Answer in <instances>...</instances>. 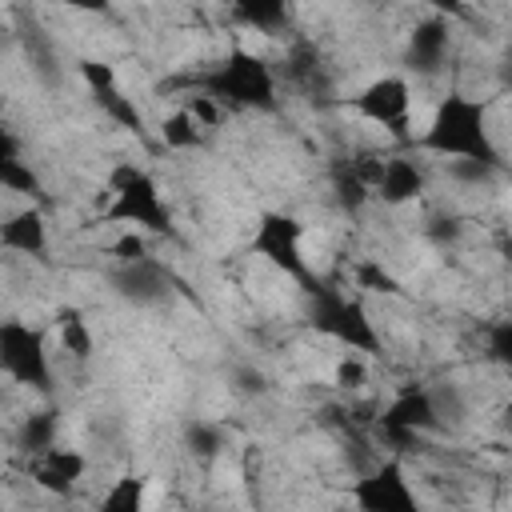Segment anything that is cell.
I'll list each match as a JSON object with an SVG mask.
<instances>
[{
    "mask_svg": "<svg viewBox=\"0 0 512 512\" xmlns=\"http://www.w3.org/2000/svg\"><path fill=\"white\" fill-rule=\"evenodd\" d=\"M416 144L424 152H436L448 160H480L488 168H500V152L488 132V104L468 92L440 96V104Z\"/></svg>",
    "mask_w": 512,
    "mask_h": 512,
    "instance_id": "6da1fadb",
    "label": "cell"
},
{
    "mask_svg": "<svg viewBox=\"0 0 512 512\" xmlns=\"http://www.w3.org/2000/svg\"><path fill=\"white\" fill-rule=\"evenodd\" d=\"M192 88L216 96L224 108H256V112H276L280 108L276 76H272L268 60H260L248 48H232L216 68L196 72Z\"/></svg>",
    "mask_w": 512,
    "mask_h": 512,
    "instance_id": "7a4b0ae2",
    "label": "cell"
},
{
    "mask_svg": "<svg viewBox=\"0 0 512 512\" xmlns=\"http://www.w3.org/2000/svg\"><path fill=\"white\" fill-rule=\"evenodd\" d=\"M108 192H112V204L104 208V220L112 224H136L144 232H156V236H176L172 228V212L152 180V172L136 168V164H120L112 176H108Z\"/></svg>",
    "mask_w": 512,
    "mask_h": 512,
    "instance_id": "3957f363",
    "label": "cell"
},
{
    "mask_svg": "<svg viewBox=\"0 0 512 512\" xmlns=\"http://www.w3.org/2000/svg\"><path fill=\"white\" fill-rule=\"evenodd\" d=\"M308 320H312L316 332L332 336L348 352H380V336H376L364 304L344 296L340 288H328V284L316 288L312 284L308 288Z\"/></svg>",
    "mask_w": 512,
    "mask_h": 512,
    "instance_id": "277c9868",
    "label": "cell"
},
{
    "mask_svg": "<svg viewBox=\"0 0 512 512\" xmlns=\"http://www.w3.org/2000/svg\"><path fill=\"white\" fill-rule=\"evenodd\" d=\"M300 240H304V224L288 212H264L256 220V232H252V252L260 260H268L276 272H284L288 280L312 288V272H308V260L300 252Z\"/></svg>",
    "mask_w": 512,
    "mask_h": 512,
    "instance_id": "5b68a950",
    "label": "cell"
},
{
    "mask_svg": "<svg viewBox=\"0 0 512 512\" xmlns=\"http://www.w3.org/2000/svg\"><path fill=\"white\" fill-rule=\"evenodd\" d=\"M0 368L24 388L48 392L52 388V364L44 352V336L28 328L24 320H4L0 324Z\"/></svg>",
    "mask_w": 512,
    "mask_h": 512,
    "instance_id": "8992f818",
    "label": "cell"
},
{
    "mask_svg": "<svg viewBox=\"0 0 512 512\" xmlns=\"http://www.w3.org/2000/svg\"><path fill=\"white\" fill-rule=\"evenodd\" d=\"M348 108L376 124V128H388L392 136H404L408 132V116H412V84L404 76H376L372 84H364Z\"/></svg>",
    "mask_w": 512,
    "mask_h": 512,
    "instance_id": "52a82bcc",
    "label": "cell"
},
{
    "mask_svg": "<svg viewBox=\"0 0 512 512\" xmlns=\"http://www.w3.org/2000/svg\"><path fill=\"white\" fill-rule=\"evenodd\" d=\"M440 424V412H436V396L428 388H408L400 392L384 416H380V436L392 444V448H408L420 432L436 428Z\"/></svg>",
    "mask_w": 512,
    "mask_h": 512,
    "instance_id": "ba28073f",
    "label": "cell"
},
{
    "mask_svg": "<svg viewBox=\"0 0 512 512\" xmlns=\"http://www.w3.org/2000/svg\"><path fill=\"white\" fill-rule=\"evenodd\" d=\"M352 504H360L364 512H416V492L404 480L400 460H384L352 484Z\"/></svg>",
    "mask_w": 512,
    "mask_h": 512,
    "instance_id": "9c48e42d",
    "label": "cell"
},
{
    "mask_svg": "<svg viewBox=\"0 0 512 512\" xmlns=\"http://www.w3.org/2000/svg\"><path fill=\"white\" fill-rule=\"evenodd\" d=\"M452 16H424L412 24L408 32V44H404V64L416 72V76H436L444 64H448V52H452Z\"/></svg>",
    "mask_w": 512,
    "mask_h": 512,
    "instance_id": "30bf717a",
    "label": "cell"
},
{
    "mask_svg": "<svg viewBox=\"0 0 512 512\" xmlns=\"http://www.w3.org/2000/svg\"><path fill=\"white\" fill-rule=\"evenodd\" d=\"M80 76H84L92 100L100 104V112H104L108 120H116V124L128 128L132 136H144V116H140V108L132 104V96H124V88L116 84V72H112L108 64H100V60H80Z\"/></svg>",
    "mask_w": 512,
    "mask_h": 512,
    "instance_id": "8fae6325",
    "label": "cell"
},
{
    "mask_svg": "<svg viewBox=\"0 0 512 512\" xmlns=\"http://www.w3.org/2000/svg\"><path fill=\"white\" fill-rule=\"evenodd\" d=\"M112 288L128 304L148 308V304H160L168 296V272H164V264H156L152 256H144V260H132V264H116Z\"/></svg>",
    "mask_w": 512,
    "mask_h": 512,
    "instance_id": "7c38bea8",
    "label": "cell"
},
{
    "mask_svg": "<svg viewBox=\"0 0 512 512\" xmlns=\"http://www.w3.org/2000/svg\"><path fill=\"white\" fill-rule=\"evenodd\" d=\"M84 472H88V460H84L76 448H60V444H52V448L28 456V476H32L44 492H60V496H64L72 484L84 480Z\"/></svg>",
    "mask_w": 512,
    "mask_h": 512,
    "instance_id": "4fadbf2b",
    "label": "cell"
},
{
    "mask_svg": "<svg viewBox=\"0 0 512 512\" xmlns=\"http://www.w3.org/2000/svg\"><path fill=\"white\" fill-rule=\"evenodd\" d=\"M384 204H408L424 192V172L416 160L408 156H388L380 164V176H376V188H372Z\"/></svg>",
    "mask_w": 512,
    "mask_h": 512,
    "instance_id": "5bb4252c",
    "label": "cell"
},
{
    "mask_svg": "<svg viewBox=\"0 0 512 512\" xmlns=\"http://www.w3.org/2000/svg\"><path fill=\"white\" fill-rule=\"evenodd\" d=\"M0 244L8 252H24V256H44L48 248V228H44V216L36 208H24L16 216H8L4 232H0Z\"/></svg>",
    "mask_w": 512,
    "mask_h": 512,
    "instance_id": "9a60e30c",
    "label": "cell"
},
{
    "mask_svg": "<svg viewBox=\"0 0 512 512\" xmlns=\"http://www.w3.org/2000/svg\"><path fill=\"white\" fill-rule=\"evenodd\" d=\"M0 184L20 196H40V176L32 172V164H24L12 132H4V140H0Z\"/></svg>",
    "mask_w": 512,
    "mask_h": 512,
    "instance_id": "2e32d148",
    "label": "cell"
},
{
    "mask_svg": "<svg viewBox=\"0 0 512 512\" xmlns=\"http://www.w3.org/2000/svg\"><path fill=\"white\" fill-rule=\"evenodd\" d=\"M232 8L248 28L264 36H280L288 28V0H232Z\"/></svg>",
    "mask_w": 512,
    "mask_h": 512,
    "instance_id": "e0dca14e",
    "label": "cell"
},
{
    "mask_svg": "<svg viewBox=\"0 0 512 512\" xmlns=\"http://www.w3.org/2000/svg\"><path fill=\"white\" fill-rule=\"evenodd\" d=\"M56 340L72 360H88L92 356V328H88L80 308H60L56 312Z\"/></svg>",
    "mask_w": 512,
    "mask_h": 512,
    "instance_id": "ac0fdd59",
    "label": "cell"
},
{
    "mask_svg": "<svg viewBox=\"0 0 512 512\" xmlns=\"http://www.w3.org/2000/svg\"><path fill=\"white\" fill-rule=\"evenodd\" d=\"M160 140H164V148H172V152H192V148L204 144V128L196 124V116H192L188 108H176L172 116L160 120Z\"/></svg>",
    "mask_w": 512,
    "mask_h": 512,
    "instance_id": "d6986e66",
    "label": "cell"
},
{
    "mask_svg": "<svg viewBox=\"0 0 512 512\" xmlns=\"http://www.w3.org/2000/svg\"><path fill=\"white\" fill-rule=\"evenodd\" d=\"M16 444H20V452H28V456L52 448V444H56V412H32V416L20 424Z\"/></svg>",
    "mask_w": 512,
    "mask_h": 512,
    "instance_id": "ffe728a7",
    "label": "cell"
},
{
    "mask_svg": "<svg viewBox=\"0 0 512 512\" xmlns=\"http://www.w3.org/2000/svg\"><path fill=\"white\" fill-rule=\"evenodd\" d=\"M332 188H336L340 208H344V212H356V208L364 204V196H368V188H372V184H368V180L356 172V164L348 160V164H344V168L332 176Z\"/></svg>",
    "mask_w": 512,
    "mask_h": 512,
    "instance_id": "44dd1931",
    "label": "cell"
},
{
    "mask_svg": "<svg viewBox=\"0 0 512 512\" xmlns=\"http://www.w3.org/2000/svg\"><path fill=\"white\" fill-rule=\"evenodd\" d=\"M140 504H144V480H136V476L116 480V484L100 496V508H104V512H136Z\"/></svg>",
    "mask_w": 512,
    "mask_h": 512,
    "instance_id": "7402d4cb",
    "label": "cell"
},
{
    "mask_svg": "<svg viewBox=\"0 0 512 512\" xmlns=\"http://www.w3.org/2000/svg\"><path fill=\"white\" fill-rule=\"evenodd\" d=\"M184 440H188V452L200 456V460H212V456L224 448V432H220V424H208V420H192Z\"/></svg>",
    "mask_w": 512,
    "mask_h": 512,
    "instance_id": "603a6c76",
    "label": "cell"
},
{
    "mask_svg": "<svg viewBox=\"0 0 512 512\" xmlns=\"http://www.w3.org/2000/svg\"><path fill=\"white\" fill-rule=\"evenodd\" d=\"M356 284L360 288H368V292H380V296H400L404 288H400V280L392 276V272H384L376 260H364V264H356Z\"/></svg>",
    "mask_w": 512,
    "mask_h": 512,
    "instance_id": "cb8c5ba5",
    "label": "cell"
},
{
    "mask_svg": "<svg viewBox=\"0 0 512 512\" xmlns=\"http://www.w3.org/2000/svg\"><path fill=\"white\" fill-rule=\"evenodd\" d=\"M368 384V364H364V352H348L340 364H336V388H364Z\"/></svg>",
    "mask_w": 512,
    "mask_h": 512,
    "instance_id": "d4e9b609",
    "label": "cell"
},
{
    "mask_svg": "<svg viewBox=\"0 0 512 512\" xmlns=\"http://www.w3.org/2000/svg\"><path fill=\"white\" fill-rule=\"evenodd\" d=\"M184 108L196 116V124H200V128H216V124L224 120V104H220L216 96H208V92L188 96V100H184Z\"/></svg>",
    "mask_w": 512,
    "mask_h": 512,
    "instance_id": "484cf974",
    "label": "cell"
},
{
    "mask_svg": "<svg viewBox=\"0 0 512 512\" xmlns=\"http://www.w3.org/2000/svg\"><path fill=\"white\" fill-rule=\"evenodd\" d=\"M488 356L504 368H512V320H496L488 328Z\"/></svg>",
    "mask_w": 512,
    "mask_h": 512,
    "instance_id": "4316f807",
    "label": "cell"
},
{
    "mask_svg": "<svg viewBox=\"0 0 512 512\" xmlns=\"http://www.w3.org/2000/svg\"><path fill=\"white\" fill-rule=\"evenodd\" d=\"M112 260L116 264H132V260H144L148 256V244H144V236L140 232H124V236H116L112 240Z\"/></svg>",
    "mask_w": 512,
    "mask_h": 512,
    "instance_id": "83f0119b",
    "label": "cell"
},
{
    "mask_svg": "<svg viewBox=\"0 0 512 512\" xmlns=\"http://www.w3.org/2000/svg\"><path fill=\"white\" fill-rule=\"evenodd\" d=\"M416 4H428L432 12L452 16V20H468V4L464 0H416Z\"/></svg>",
    "mask_w": 512,
    "mask_h": 512,
    "instance_id": "f1b7e54d",
    "label": "cell"
},
{
    "mask_svg": "<svg viewBox=\"0 0 512 512\" xmlns=\"http://www.w3.org/2000/svg\"><path fill=\"white\" fill-rule=\"evenodd\" d=\"M60 4L64 8H76V12H100V16L112 8V0H60Z\"/></svg>",
    "mask_w": 512,
    "mask_h": 512,
    "instance_id": "f546056e",
    "label": "cell"
},
{
    "mask_svg": "<svg viewBox=\"0 0 512 512\" xmlns=\"http://www.w3.org/2000/svg\"><path fill=\"white\" fill-rule=\"evenodd\" d=\"M504 80L512 84V52H508V60H504Z\"/></svg>",
    "mask_w": 512,
    "mask_h": 512,
    "instance_id": "4dcf8cb0",
    "label": "cell"
},
{
    "mask_svg": "<svg viewBox=\"0 0 512 512\" xmlns=\"http://www.w3.org/2000/svg\"><path fill=\"white\" fill-rule=\"evenodd\" d=\"M508 416H512V400H508Z\"/></svg>",
    "mask_w": 512,
    "mask_h": 512,
    "instance_id": "1f68e13d",
    "label": "cell"
}]
</instances>
